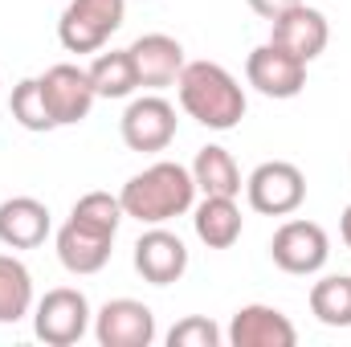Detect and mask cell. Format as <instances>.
<instances>
[{
	"instance_id": "277c9868",
	"label": "cell",
	"mask_w": 351,
	"mask_h": 347,
	"mask_svg": "<svg viewBox=\"0 0 351 347\" xmlns=\"http://www.w3.org/2000/svg\"><path fill=\"white\" fill-rule=\"evenodd\" d=\"M90 331V302L82 290L58 286L33 307V335L49 347H74Z\"/></svg>"
},
{
	"instance_id": "d6986e66",
	"label": "cell",
	"mask_w": 351,
	"mask_h": 347,
	"mask_svg": "<svg viewBox=\"0 0 351 347\" xmlns=\"http://www.w3.org/2000/svg\"><path fill=\"white\" fill-rule=\"evenodd\" d=\"M33 311V274L12 254H0V323H21Z\"/></svg>"
},
{
	"instance_id": "603a6c76",
	"label": "cell",
	"mask_w": 351,
	"mask_h": 347,
	"mask_svg": "<svg viewBox=\"0 0 351 347\" xmlns=\"http://www.w3.org/2000/svg\"><path fill=\"white\" fill-rule=\"evenodd\" d=\"M123 217H127V213H123V200L110 196V192H86V196H78L74 208H70V221H78V225H86V229H98V233H106V237L119 233Z\"/></svg>"
},
{
	"instance_id": "30bf717a",
	"label": "cell",
	"mask_w": 351,
	"mask_h": 347,
	"mask_svg": "<svg viewBox=\"0 0 351 347\" xmlns=\"http://www.w3.org/2000/svg\"><path fill=\"white\" fill-rule=\"evenodd\" d=\"M269 41L311 66L327 49V41H331V25H327V16L319 8H311L302 0V4H294V8H286L282 16L269 21Z\"/></svg>"
},
{
	"instance_id": "8992f818",
	"label": "cell",
	"mask_w": 351,
	"mask_h": 347,
	"mask_svg": "<svg viewBox=\"0 0 351 347\" xmlns=\"http://www.w3.org/2000/svg\"><path fill=\"white\" fill-rule=\"evenodd\" d=\"M245 196H250V208L262 217H290L306 200V176L290 160H269V164H258L250 172Z\"/></svg>"
},
{
	"instance_id": "ffe728a7",
	"label": "cell",
	"mask_w": 351,
	"mask_h": 347,
	"mask_svg": "<svg viewBox=\"0 0 351 347\" xmlns=\"http://www.w3.org/2000/svg\"><path fill=\"white\" fill-rule=\"evenodd\" d=\"M86 74H90V86H94L98 98H131L139 90V78H135V66H131V53L127 49L98 53Z\"/></svg>"
},
{
	"instance_id": "5b68a950",
	"label": "cell",
	"mask_w": 351,
	"mask_h": 347,
	"mask_svg": "<svg viewBox=\"0 0 351 347\" xmlns=\"http://www.w3.org/2000/svg\"><path fill=\"white\" fill-rule=\"evenodd\" d=\"M269 258H274L278 270H286L294 278H311V274H319L327 265V258H331L327 229L315 225V221L294 217V221L278 225V233L269 237Z\"/></svg>"
},
{
	"instance_id": "ac0fdd59",
	"label": "cell",
	"mask_w": 351,
	"mask_h": 347,
	"mask_svg": "<svg viewBox=\"0 0 351 347\" xmlns=\"http://www.w3.org/2000/svg\"><path fill=\"white\" fill-rule=\"evenodd\" d=\"M192 180H196V192H204V196H241V168H237L233 152H225L221 143H208L196 152Z\"/></svg>"
},
{
	"instance_id": "5bb4252c",
	"label": "cell",
	"mask_w": 351,
	"mask_h": 347,
	"mask_svg": "<svg viewBox=\"0 0 351 347\" xmlns=\"http://www.w3.org/2000/svg\"><path fill=\"white\" fill-rule=\"evenodd\" d=\"M225 339H229V347H294L298 344V331H294V323L278 307L250 302V307H241L229 319Z\"/></svg>"
},
{
	"instance_id": "52a82bcc",
	"label": "cell",
	"mask_w": 351,
	"mask_h": 347,
	"mask_svg": "<svg viewBox=\"0 0 351 347\" xmlns=\"http://www.w3.org/2000/svg\"><path fill=\"white\" fill-rule=\"evenodd\" d=\"M176 106L164 94H143V98H131L123 119H119V131H123V143L131 152H164L176 139Z\"/></svg>"
},
{
	"instance_id": "7402d4cb",
	"label": "cell",
	"mask_w": 351,
	"mask_h": 347,
	"mask_svg": "<svg viewBox=\"0 0 351 347\" xmlns=\"http://www.w3.org/2000/svg\"><path fill=\"white\" fill-rule=\"evenodd\" d=\"M8 110L12 119L25 127V131H53V115H49V102H45V90H41V78H21L12 86V98H8Z\"/></svg>"
},
{
	"instance_id": "9c48e42d",
	"label": "cell",
	"mask_w": 351,
	"mask_h": 347,
	"mask_svg": "<svg viewBox=\"0 0 351 347\" xmlns=\"http://www.w3.org/2000/svg\"><path fill=\"white\" fill-rule=\"evenodd\" d=\"M94 339L102 347H152L156 344V315L139 298H110L94 315Z\"/></svg>"
},
{
	"instance_id": "d4e9b609",
	"label": "cell",
	"mask_w": 351,
	"mask_h": 347,
	"mask_svg": "<svg viewBox=\"0 0 351 347\" xmlns=\"http://www.w3.org/2000/svg\"><path fill=\"white\" fill-rule=\"evenodd\" d=\"M294 4H302V0H250V8L265 16V21H274V16H282L286 8H294Z\"/></svg>"
},
{
	"instance_id": "7a4b0ae2",
	"label": "cell",
	"mask_w": 351,
	"mask_h": 347,
	"mask_svg": "<svg viewBox=\"0 0 351 347\" xmlns=\"http://www.w3.org/2000/svg\"><path fill=\"white\" fill-rule=\"evenodd\" d=\"M180 106L208 131H233L245 119V90L217 62H188L176 78Z\"/></svg>"
},
{
	"instance_id": "e0dca14e",
	"label": "cell",
	"mask_w": 351,
	"mask_h": 347,
	"mask_svg": "<svg viewBox=\"0 0 351 347\" xmlns=\"http://www.w3.org/2000/svg\"><path fill=\"white\" fill-rule=\"evenodd\" d=\"M192 225L208 250H229V246H237L245 221H241L237 196H204L200 204H192Z\"/></svg>"
},
{
	"instance_id": "6da1fadb",
	"label": "cell",
	"mask_w": 351,
	"mask_h": 347,
	"mask_svg": "<svg viewBox=\"0 0 351 347\" xmlns=\"http://www.w3.org/2000/svg\"><path fill=\"white\" fill-rule=\"evenodd\" d=\"M123 213L135 217L139 225H168L176 217L192 213L196 204V180H192V168L184 164H172V160H160L143 172H135L123 192Z\"/></svg>"
},
{
	"instance_id": "484cf974",
	"label": "cell",
	"mask_w": 351,
	"mask_h": 347,
	"mask_svg": "<svg viewBox=\"0 0 351 347\" xmlns=\"http://www.w3.org/2000/svg\"><path fill=\"white\" fill-rule=\"evenodd\" d=\"M339 237H343V246L351 250V204L343 208V217H339Z\"/></svg>"
},
{
	"instance_id": "44dd1931",
	"label": "cell",
	"mask_w": 351,
	"mask_h": 347,
	"mask_svg": "<svg viewBox=\"0 0 351 347\" xmlns=\"http://www.w3.org/2000/svg\"><path fill=\"white\" fill-rule=\"evenodd\" d=\"M311 315L323 327H351V274H327L311 286Z\"/></svg>"
},
{
	"instance_id": "cb8c5ba5",
	"label": "cell",
	"mask_w": 351,
	"mask_h": 347,
	"mask_svg": "<svg viewBox=\"0 0 351 347\" xmlns=\"http://www.w3.org/2000/svg\"><path fill=\"white\" fill-rule=\"evenodd\" d=\"M221 327L204 315H188L168 331V347H221Z\"/></svg>"
},
{
	"instance_id": "8fae6325",
	"label": "cell",
	"mask_w": 351,
	"mask_h": 347,
	"mask_svg": "<svg viewBox=\"0 0 351 347\" xmlns=\"http://www.w3.org/2000/svg\"><path fill=\"white\" fill-rule=\"evenodd\" d=\"M41 90H45V102H49V115H53L58 127L82 123L90 115V106H94V98H98L94 86H90V74L82 66H70V62L49 66L41 74Z\"/></svg>"
},
{
	"instance_id": "3957f363",
	"label": "cell",
	"mask_w": 351,
	"mask_h": 347,
	"mask_svg": "<svg viewBox=\"0 0 351 347\" xmlns=\"http://www.w3.org/2000/svg\"><path fill=\"white\" fill-rule=\"evenodd\" d=\"M127 16V0H70L62 21H58V37L70 53H98Z\"/></svg>"
},
{
	"instance_id": "4fadbf2b",
	"label": "cell",
	"mask_w": 351,
	"mask_h": 347,
	"mask_svg": "<svg viewBox=\"0 0 351 347\" xmlns=\"http://www.w3.org/2000/svg\"><path fill=\"white\" fill-rule=\"evenodd\" d=\"M131 53V66H135V78L139 86L147 90H164V86H176L180 70L188 66L184 62V45L168 37V33H143L127 45Z\"/></svg>"
},
{
	"instance_id": "2e32d148",
	"label": "cell",
	"mask_w": 351,
	"mask_h": 347,
	"mask_svg": "<svg viewBox=\"0 0 351 347\" xmlns=\"http://www.w3.org/2000/svg\"><path fill=\"white\" fill-rule=\"evenodd\" d=\"M110 246H114V237H106V233H98V229H86V225H78V221H66V225L58 229V261H62L70 274H78V278L98 274V270L110 261Z\"/></svg>"
},
{
	"instance_id": "9a60e30c",
	"label": "cell",
	"mask_w": 351,
	"mask_h": 347,
	"mask_svg": "<svg viewBox=\"0 0 351 347\" xmlns=\"http://www.w3.org/2000/svg\"><path fill=\"white\" fill-rule=\"evenodd\" d=\"M53 221L37 196H8L0 204V246L4 250H37L45 246Z\"/></svg>"
},
{
	"instance_id": "ba28073f",
	"label": "cell",
	"mask_w": 351,
	"mask_h": 347,
	"mask_svg": "<svg viewBox=\"0 0 351 347\" xmlns=\"http://www.w3.org/2000/svg\"><path fill=\"white\" fill-rule=\"evenodd\" d=\"M245 82L265 98H298L306 86V62H298L282 45L265 41L245 58Z\"/></svg>"
},
{
	"instance_id": "7c38bea8",
	"label": "cell",
	"mask_w": 351,
	"mask_h": 347,
	"mask_svg": "<svg viewBox=\"0 0 351 347\" xmlns=\"http://www.w3.org/2000/svg\"><path fill=\"white\" fill-rule=\"evenodd\" d=\"M135 270L152 286H172V282L184 278V270H188V246L176 237L172 229L152 225L135 241Z\"/></svg>"
}]
</instances>
